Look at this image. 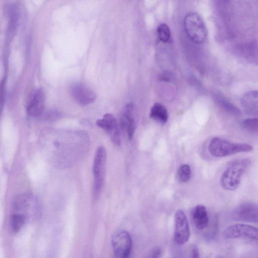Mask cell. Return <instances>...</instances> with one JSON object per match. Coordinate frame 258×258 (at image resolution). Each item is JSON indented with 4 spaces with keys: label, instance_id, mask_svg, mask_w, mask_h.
<instances>
[{
    "label": "cell",
    "instance_id": "obj_1",
    "mask_svg": "<svg viewBox=\"0 0 258 258\" xmlns=\"http://www.w3.org/2000/svg\"><path fill=\"white\" fill-rule=\"evenodd\" d=\"M250 163V160L247 158L230 162L221 175L220 184L222 187L227 190H235L239 186L241 177Z\"/></svg>",
    "mask_w": 258,
    "mask_h": 258
},
{
    "label": "cell",
    "instance_id": "obj_2",
    "mask_svg": "<svg viewBox=\"0 0 258 258\" xmlns=\"http://www.w3.org/2000/svg\"><path fill=\"white\" fill-rule=\"evenodd\" d=\"M252 149L249 144L234 143L220 137L213 138L208 147L210 154L216 157H223L238 153L250 152Z\"/></svg>",
    "mask_w": 258,
    "mask_h": 258
},
{
    "label": "cell",
    "instance_id": "obj_3",
    "mask_svg": "<svg viewBox=\"0 0 258 258\" xmlns=\"http://www.w3.org/2000/svg\"><path fill=\"white\" fill-rule=\"evenodd\" d=\"M185 32L188 38L196 44H202L206 40L208 32L201 16L196 12L186 14L183 20Z\"/></svg>",
    "mask_w": 258,
    "mask_h": 258
},
{
    "label": "cell",
    "instance_id": "obj_4",
    "mask_svg": "<svg viewBox=\"0 0 258 258\" xmlns=\"http://www.w3.org/2000/svg\"><path fill=\"white\" fill-rule=\"evenodd\" d=\"M106 162V150L103 146L99 147L95 152L93 164V195L95 198L100 194L104 183Z\"/></svg>",
    "mask_w": 258,
    "mask_h": 258
},
{
    "label": "cell",
    "instance_id": "obj_5",
    "mask_svg": "<svg viewBox=\"0 0 258 258\" xmlns=\"http://www.w3.org/2000/svg\"><path fill=\"white\" fill-rule=\"evenodd\" d=\"M13 210L14 214L23 216L26 221L37 216L38 204L35 198L30 194H24L16 197L13 201Z\"/></svg>",
    "mask_w": 258,
    "mask_h": 258
},
{
    "label": "cell",
    "instance_id": "obj_6",
    "mask_svg": "<svg viewBox=\"0 0 258 258\" xmlns=\"http://www.w3.org/2000/svg\"><path fill=\"white\" fill-rule=\"evenodd\" d=\"M174 221V241L177 245H183L188 241L190 232L187 216L182 210L176 212Z\"/></svg>",
    "mask_w": 258,
    "mask_h": 258
},
{
    "label": "cell",
    "instance_id": "obj_7",
    "mask_svg": "<svg viewBox=\"0 0 258 258\" xmlns=\"http://www.w3.org/2000/svg\"><path fill=\"white\" fill-rule=\"evenodd\" d=\"M257 228L250 225L237 223L227 227L223 232L226 239L247 238L253 240L257 239Z\"/></svg>",
    "mask_w": 258,
    "mask_h": 258
},
{
    "label": "cell",
    "instance_id": "obj_8",
    "mask_svg": "<svg viewBox=\"0 0 258 258\" xmlns=\"http://www.w3.org/2000/svg\"><path fill=\"white\" fill-rule=\"evenodd\" d=\"M111 244L114 254L117 257L125 258L130 254L132 241L130 235L125 231L115 232L112 237Z\"/></svg>",
    "mask_w": 258,
    "mask_h": 258
},
{
    "label": "cell",
    "instance_id": "obj_9",
    "mask_svg": "<svg viewBox=\"0 0 258 258\" xmlns=\"http://www.w3.org/2000/svg\"><path fill=\"white\" fill-rule=\"evenodd\" d=\"M232 218L236 221L257 223L258 208L252 202H244L237 206L232 212Z\"/></svg>",
    "mask_w": 258,
    "mask_h": 258
},
{
    "label": "cell",
    "instance_id": "obj_10",
    "mask_svg": "<svg viewBox=\"0 0 258 258\" xmlns=\"http://www.w3.org/2000/svg\"><path fill=\"white\" fill-rule=\"evenodd\" d=\"M71 93L74 99L82 106L93 103L96 98V95L93 90L80 83H76L72 85Z\"/></svg>",
    "mask_w": 258,
    "mask_h": 258
},
{
    "label": "cell",
    "instance_id": "obj_11",
    "mask_svg": "<svg viewBox=\"0 0 258 258\" xmlns=\"http://www.w3.org/2000/svg\"><path fill=\"white\" fill-rule=\"evenodd\" d=\"M96 124L110 136L111 141L114 144H120V131L117 120L112 114H105L102 119L97 120Z\"/></svg>",
    "mask_w": 258,
    "mask_h": 258
},
{
    "label": "cell",
    "instance_id": "obj_12",
    "mask_svg": "<svg viewBox=\"0 0 258 258\" xmlns=\"http://www.w3.org/2000/svg\"><path fill=\"white\" fill-rule=\"evenodd\" d=\"M241 104L247 114L257 115L258 111V95L257 90L245 93L240 100Z\"/></svg>",
    "mask_w": 258,
    "mask_h": 258
},
{
    "label": "cell",
    "instance_id": "obj_13",
    "mask_svg": "<svg viewBox=\"0 0 258 258\" xmlns=\"http://www.w3.org/2000/svg\"><path fill=\"white\" fill-rule=\"evenodd\" d=\"M45 95L41 89L37 90L27 107L28 114L32 116L40 115L43 111Z\"/></svg>",
    "mask_w": 258,
    "mask_h": 258
},
{
    "label": "cell",
    "instance_id": "obj_14",
    "mask_svg": "<svg viewBox=\"0 0 258 258\" xmlns=\"http://www.w3.org/2000/svg\"><path fill=\"white\" fill-rule=\"evenodd\" d=\"M192 219L198 229L203 230L206 228L209 221L206 207L202 204L196 205L192 210Z\"/></svg>",
    "mask_w": 258,
    "mask_h": 258
},
{
    "label": "cell",
    "instance_id": "obj_15",
    "mask_svg": "<svg viewBox=\"0 0 258 258\" xmlns=\"http://www.w3.org/2000/svg\"><path fill=\"white\" fill-rule=\"evenodd\" d=\"M214 100L220 107L230 115L234 116H239L241 115V110L221 94H215Z\"/></svg>",
    "mask_w": 258,
    "mask_h": 258
},
{
    "label": "cell",
    "instance_id": "obj_16",
    "mask_svg": "<svg viewBox=\"0 0 258 258\" xmlns=\"http://www.w3.org/2000/svg\"><path fill=\"white\" fill-rule=\"evenodd\" d=\"M150 117L160 124H164L168 119L167 110L162 104L156 103L151 108Z\"/></svg>",
    "mask_w": 258,
    "mask_h": 258
},
{
    "label": "cell",
    "instance_id": "obj_17",
    "mask_svg": "<svg viewBox=\"0 0 258 258\" xmlns=\"http://www.w3.org/2000/svg\"><path fill=\"white\" fill-rule=\"evenodd\" d=\"M134 105L132 102L125 105L123 109L122 114L119 120V126L121 130H126L127 125L132 116Z\"/></svg>",
    "mask_w": 258,
    "mask_h": 258
},
{
    "label": "cell",
    "instance_id": "obj_18",
    "mask_svg": "<svg viewBox=\"0 0 258 258\" xmlns=\"http://www.w3.org/2000/svg\"><path fill=\"white\" fill-rule=\"evenodd\" d=\"M192 175L190 166L187 164H183L178 168L177 177L178 180L183 183L188 182Z\"/></svg>",
    "mask_w": 258,
    "mask_h": 258
},
{
    "label": "cell",
    "instance_id": "obj_19",
    "mask_svg": "<svg viewBox=\"0 0 258 258\" xmlns=\"http://www.w3.org/2000/svg\"><path fill=\"white\" fill-rule=\"evenodd\" d=\"M26 220L22 216L13 213L11 217V226L14 232H18L24 226Z\"/></svg>",
    "mask_w": 258,
    "mask_h": 258
},
{
    "label": "cell",
    "instance_id": "obj_20",
    "mask_svg": "<svg viewBox=\"0 0 258 258\" xmlns=\"http://www.w3.org/2000/svg\"><path fill=\"white\" fill-rule=\"evenodd\" d=\"M157 35L159 39L163 42H167L170 38V31L166 24H161L157 27Z\"/></svg>",
    "mask_w": 258,
    "mask_h": 258
},
{
    "label": "cell",
    "instance_id": "obj_21",
    "mask_svg": "<svg viewBox=\"0 0 258 258\" xmlns=\"http://www.w3.org/2000/svg\"><path fill=\"white\" fill-rule=\"evenodd\" d=\"M241 126L245 130L257 133L258 131V119L257 118H249L242 121Z\"/></svg>",
    "mask_w": 258,
    "mask_h": 258
},
{
    "label": "cell",
    "instance_id": "obj_22",
    "mask_svg": "<svg viewBox=\"0 0 258 258\" xmlns=\"http://www.w3.org/2000/svg\"><path fill=\"white\" fill-rule=\"evenodd\" d=\"M44 118L48 121H54L62 117V114L56 110H50L43 115Z\"/></svg>",
    "mask_w": 258,
    "mask_h": 258
},
{
    "label": "cell",
    "instance_id": "obj_23",
    "mask_svg": "<svg viewBox=\"0 0 258 258\" xmlns=\"http://www.w3.org/2000/svg\"><path fill=\"white\" fill-rule=\"evenodd\" d=\"M136 129V123L134 118L133 117L130 120L128 124L127 125L126 131L130 139H132Z\"/></svg>",
    "mask_w": 258,
    "mask_h": 258
},
{
    "label": "cell",
    "instance_id": "obj_24",
    "mask_svg": "<svg viewBox=\"0 0 258 258\" xmlns=\"http://www.w3.org/2000/svg\"><path fill=\"white\" fill-rule=\"evenodd\" d=\"M163 250L160 247H154L152 250L151 257L158 258L160 257L162 254Z\"/></svg>",
    "mask_w": 258,
    "mask_h": 258
},
{
    "label": "cell",
    "instance_id": "obj_25",
    "mask_svg": "<svg viewBox=\"0 0 258 258\" xmlns=\"http://www.w3.org/2000/svg\"><path fill=\"white\" fill-rule=\"evenodd\" d=\"M191 257H199L200 253L198 247L196 245H193L191 250Z\"/></svg>",
    "mask_w": 258,
    "mask_h": 258
}]
</instances>
